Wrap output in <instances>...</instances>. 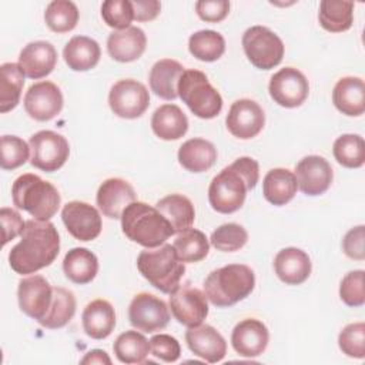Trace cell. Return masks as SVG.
<instances>
[{
  "label": "cell",
  "instance_id": "1",
  "mask_svg": "<svg viewBox=\"0 0 365 365\" xmlns=\"http://www.w3.org/2000/svg\"><path fill=\"white\" fill-rule=\"evenodd\" d=\"M20 237V242L9 254L10 267L17 274H33L57 258L60 237L53 222L29 220Z\"/></svg>",
  "mask_w": 365,
  "mask_h": 365
},
{
  "label": "cell",
  "instance_id": "2",
  "mask_svg": "<svg viewBox=\"0 0 365 365\" xmlns=\"http://www.w3.org/2000/svg\"><path fill=\"white\" fill-rule=\"evenodd\" d=\"M258 180V163L251 157L237 158L212 178L208 187L210 205L221 214L235 212L242 207L247 191L252 190Z\"/></svg>",
  "mask_w": 365,
  "mask_h": 365
},
{
  "label": "cell",
  "instance_id": "3",
  "mask_svg": "<svg viewBox=\"0 0 365 365\" xmlns=\"http://www.w3.org/2000/svg\"><path fill=\"white\" fill-rule=\"evenodd\" d=\"M121 230L128 240L145 248H157L174 234L171 224L155 207L140 201L123 211Z\"/></svg>",
  "mask_w": 365,
  "mask_h": 365
},
{
  "label": "cell",
  "instance_id": "4",
  "mask_svg": "<svg viewBox=\"0 0 365 365\" xmlns=\"http://www.w3.org/2000/svg\"><path fill=\"white\" fill-rule=\"evenodd\" d=\"M255 285L254 271L244 264H230L208 274L204 281L207 299L218 307H231L247 298Z\"/></svg>",
  "mask_w": 365,
  "mask_h": 365
},
{
  "label": "cell",
  "instance_id": "5",
  "mask_svg": "<svg viewBox=\"0 0 365 365\" xmlns=\"http://www.w3.org/2000/svg\"><path fill=\"white\" fill-rule=\"evenodd\" d=\"M13 204L27 211L34 220L48 221L60 207L57 188L36 174H23L11 187Z\"/></svg>",
  "mask_w": 365,
  "mask_h": 365
},
{
  "label": "cell",
  "instance_id": "6",
  "mask_svg": "<svg viewBox=\"0 0 365 365\" xmlns=\"http://www.w3.org/2000/svg\"><path fill=\"white\" fill-rule=\"evenodd\" d=\"M137 268L153 287L164 294H173L180 287L185 272L184 262L178 259L174 247L170 244L141 251L137 258Z\"/></svg>",
  "mask_w": 365,
  "mask_h": 365
},
{
  "label": "cell",
  "instance_id": "7",
  "mask_svg": "<svg viewBox=\"0 0 365 365\" xmlns=\"http://www.w3.org/2000/svg\"><path fill=\"white\" fill-rule=\"evenodd\" d=\"M178 97L191 113L200 118L210 120L220 114L222 98L210 84L207 76L200 70H184L178 81Z\"/></svg>",
  "mask_w": 365,
  "mask_h": 365
},
{
  "label": "cell",
  "instance_id": "8",
  "mask_svg": "<svg viewBox=\"0 0 365 365\" xmlns=\"http://www.w3.org/2000/svg\"><path fill=\"white\" fill-rule=\"evenodd\" d=\"M242 48L251 64L261 70L277 67L284 57L282 40L264 26H252L245 30Z\"/></svg>",
  "mask_w": 365,
  "mask_h": 365
},
{
  "label": "cell",
  "instance_id": "9",
  "mask_svg": "<svg viewBox=\"0 0 365 365\" xmlns=\"http://www.w3.org/2000/svg\"><path fill=\"white\" fill-rule=\"evenodd\" d=\"M29 145L31 150V165L46 173L61 168L70 154L68 141L61 134L50 130H41L33 134Z\"/></svg>",
  "mask_w": 365,
  "mask_h": 365
},
{
  "label": "cell",
  "instance_id": "10",
  "mask_svg": "<svg viewBox=\"0 0 365 365\" xmlns=\"http://www.w3.org/2000/svg\"><path fill=\"white\" fill-rule=\"evenodd\" d=\"M108 104L113 113L121 118L140 117L150 104V94L144 84L125 78L113 84L108 94Z\"/></svg>",
  "mask_w": 365,
  "mask_h": 365
},
{
  "label": "cell",
  "instance_id": "11",
  "mask_svg": "<svg viewBox=\"0 0 365 365\" xmlns=\"http://www.w3.org/2000/svg\"><path fill=\"white\" fill-rule=\"evenodd\" d=\"M128 319L138 331L153 334L167 327L170 321V311L167 304L158 297L141 292L130 302Z\"/></svg>",
  "mask_w": 365,
  "mask_h": 365
},
{
  "label": "cell",
  "instance_id": "12",
  "mask_svg": "<svg viewBox=\"0 0 365 365\" xmlns=\"http://www.w3.org/2000/svg\"><path fill=\"white\" fill-rule=\"evenodd\" d=\"M271 98L285 107H299L308 97L309 84L307 77L294 67H285L277 71L268 84Z\"/></svg>",
  "mask_w": 365,
  "mask_h": 365
},
{
  "label": "cell",
  "instance_id": "13",
  "mask_svg": "<svg viewBox=\"0 0 365 365\" xmlns=\"http://www.w3.org/2000/svg\"><path fill=\"white\" fill-rule=\"evenodd\" d=\"M170 295L171 312L180 324L188 328L202 324L208 315V301L205 292L185 284L180 285Z\"/></svg>",
  "mask_w": 365,
  "mask_h": 365
},
{
  "label": "cell",
  "instance_id": "14",
  "mask_svg": "<svg viewBox=\"0 0 365 365\" xmlns=\"http://www.w3.org/2000/svg\"><path fill=\"white\" fill-rule=\"evenodd\" d=\"M61 220L67 231L78 241L96 240L103 228L97 208L83 201H70L61 210Z\"/></svg>",
  "mask_w": 365,
  "mask_h": 365
},
{
  "label": "cell",
  "instance_id": "15",
  "mask_svg": "<svg viewBox=\"0 0 365 365\" xmlns=\"http://www.w3.org/2000/svg\"><path fill=\"white\" fill-rule=\"evenodd\" d=\"M225 124L228 131L241 140H250L259 134L265 124V114L258 103L241 98L231 104Z\"/></svg>",
  "mask_w": 365,
  "mask_h": 365
},
{
  "label": "cell",
  "instance_id": "16",
  "mask_svg": "<svg viewBox=\"0 0 365 365\" xmlns=\"http://www.w3.org/2000/svg\"><path fill=\"white\" fill-rule=\"evenodd\" d=\"M63 108V94L51 81L34 83L24 96V110L37 121L54 118Z\"/></svg>",
  "mask_w": 365,
  "mask_h": 365
},
{
  "label": "cell",
  "instance_id": "17",
  "mask_svg": "<svg viewBox=\"0 0 365 365\" xmlns=\"http://www.w3.org/2000/svg\"><path fill=\"white\" fill-rule=\"evenodd\" d=\"M17 298L20 309L38 322L50 308L53 287L44 277L31 275L19 282Z\"/></svg>",
  "mask_w": 365,
  "mask_h": 365
},
{
  "label": "cell",
  "instance_id": "18",
  "mask_svg": "<svg viewBox=\"0 0 365 365\" xmlns=\"http://www.w3.org/2000/svg\"><path fill=\"white\" fill-rule=\"evenodd\" d=\"M299 190L307 195L324 194L334 178L331 164L321 155H307L295 167Z\"/></svg>",
  "mask_w": 365,
  "mask_h": 365
},
{
  "label": "cell",
  "instance_id": "19",
  "mask_svg": "<svg viewBox=\"0 0 365 365\" xmlns=\"http://www.w3.org/2000/svg\"><path fill=\"white\" fill-rule=\"evenodd\" d=\"M269 334L265 324L255 318H247L238 322L231 334L234 351L245 358L261 355L268 345Z\"/></svg>",
  "mask_w": 365,
  "mask_h": 365
},
{
  "label": "cell",
  "instance_id": "20",
  "mask_svg": "<svg viewBox=\"0 0 365 365\" xmlns=\"http://www.w3.org/2000/svg\"><path fill=\"white\" fill-rule=\"evenodd\" d=\"M185 342L190 351L210 364H217L227 354L224 336L211 325H197L185 332Z\"/></svg>",
  "mask_w": 365,
  "mask_h": 365
},
{
  "label": "cell",
  "instance_id": "21",
  "mask_svg": "<svg viewBox=\"0 0 365 365\" xmlns=\"http://www.w3.org/2000/svg\"><path fill=\"white\" fill-rule=\"evenodd\" d=\"M57 63V51L48 41H31L23 47L19 56V67L29 78L37 80L48 76Z\"/></svg>",
  "mask_w": 365,
  "mask_h": 365
},
{
  "label": "cell",
  "instance_id": "22",
  "mask_svg": "<svg viewBox=\"0 0 365 365\" xmlns=\"http://www.w3.org/2000/svg\"><path fill=\"white\" fill-rule=\"evenodd\" d=\"M137 198L134 188L121 178L106 180L97 191V205L108 218H121L123 211Z\"/></svg>",
  "mask_w": 365,
  "mask_h": 365
},
{
  "label": "cell",
  "instance_id": "23",
  "mask_svg": "<svg viewBox=\"0 0 365 365\" xmlns=\"http://www.w3.org/2000/svg\"><path fill=\"white\" fill-rule=\"evenodd\" d=\"M274 268L282 282L288 285H299L307 281L311 274V259L305 251L288 247L275 255Z\"/></svg>",
  "mask_w": 365,
  "mask_h": 365
},
{
  "label": "cell",
  "instance_id": "24",
  "mask_svg": "<svg viewBox=\"0 0 365 365\" xmlns=\"http://www.w3.org/2000/svg\"><path fill=\"white\" fill-rule=\"evenodd\" d=\"M147 38L141 29L128 27L113 31L107 38L108 54L120 63H130L140 58L145 50Z\"/></svg>",
  "mask_w": 365,
  "mask_h": 365
},
{
  "label": "cell",
  "instance_id": "25",
  "mask_svg": "<svg viewBox=\"0 0 365 365\" xmlns=\"http://www.w3.org/2000/svg\"><path fill=\"white\" fill-rule=\"evenodd\" d=\"M335 107L345 115L358 117L365 111V84L359 77L338 80L332 91Z\"/></svg>",
  "mask_w": 365,
  "mask_h": 365
},
{
  "label": "cell",
  "instance_id": "26",
  "mask_svg": "<svg viewBox=\"0 0 365 365\" xmlns=\"http://www.w3.org/2000/svg\"><path fill=\"white\" fill-rule=\"evenodd\" d=\"M184 73V67L171 58L158 60L150 71V87L155 96L164 100H175L178 97V81Z\"/></svg>",
  "mask_w": 365,
  "mask_h": 365
},
{
  "label": "cell",
  "instance_id": "27",
  "mask_svg": "<svg viewBox=\"0 0 365 365\" xmlns=\"http://www.w3.org/2000/svg\"><path fill=\"white\" fill-rule=\"evenodd\" d=\"M84 332L94 339L107 338L115 327V312L113 305L106 299H94L83 311Z\"/></svg>",
  "mask_w": 365,
  "mask_h": 365
},
{
  "label": "cell",
  "instance_id": "28",
  "mask_svg": "<svg viewBox=\"0 0 365 365\" xmlns=\"http://www.w3.org/2000/svg\"><path fill=\"white\" fill-rule=\"evenodd\" d=\"M100 56L101 50L98 43L87 36H74L63 50L66 64L74 71H87L94 68Z\"/></svg>",
  "mask_w": 365,
  "mask_h": 365
},
{
  "label": "cell",
  "instance_id": "29",
  "mask_svg": "<svg viewBox=\"0 0 365 365\" xmlns=\"http://www.w3.org/2000/svg\"><path fill=\"white\" fill-rule=\"evenodd\" d=\"M151 128L161 140H178L187 133L188 120L178 106L164 104L154 111L151 117Z\"/></svg>",
  "mask_w": 365,
  "mask_h": 365
},
{
  "label": "cell",
  "instance_id": "30",
  "mask_svg": "<svg viewBox=\"0 0 365 365\" xmlns=\"http://www.w3.org/2000/svg\"><path fill=\"white\" fill-rule=\"evenodd\" d=\"M297 190V177L287 168L269 170L262 181V194L272 205H285L294 198Z\"/></svg>",
  "mask_w": 365,
  "mask_h": 365
},
{
  "label": "cell",
  "instance_id": "31",
  "mask_svg": "<svg viewBox=\"0 0 365 365\" xmlns=\"http://www.w3.org/2000/svg\"><path fill=\"white\" fill-rule=\"evenodd\" d=\"M217 160V148L204 138L187 140L178 150L180 164L191 173H204L210 170Z\"/></svg>",
  "mask_w": 365,
  "mask_h": 365
},
{
  "label": "cell",
  "instance_id": "32",
  "mask_svg": "<svg viewBox=\"0 0 365 365\" xmlns=\"http://www.w3.org/2000/svg\"><path fill=\"white\" fill-rule=\"evenodd\" d=\"M63 271L74 284H88L98 271L97 257L87 248L77 247L70 250L63 259Z\"/></svg>",
  "mask_w": 365,
  "mask_h": 365
},
{
  "label": "cell",
  "instance_id": "33",
  "mask_svg": "<svg viewBox=\"0 0 365 365\" xmlns=\"http://www.w3.org/2000/svg\"><path fill=\"white\" fill-rule=\"evenodd\" d=\"M155 208L171 224L174 234L190 228L195 218L192 202L181 194H170L161 198L155 204Z\"/></svg>",
  "mask_w": 365,
  "mask_h": 365
},
{
  "label": "cell",
  "instance_id": "34",
  "mask_svg": "<svg viewBox=\"0 0 365 365\" xmlns=\"http://www.w3.org/2000/svg\"><path fill=\"white\" fill-rule=\"evenodd\" d=\"M76 312V297L71 291L53 287V299L47 314L38 321V324L48 329H57L70 322Z\"/></svg>",
  "mask_w": 365,
  "mask_h": 365
},
{
  "label": "cell",
  "instance_id": "35",
  "mask_svg": "<svg viewBox=\"0 0 365 365\" xmlns=\"http://www.w3.org/2000/svg\"><path fill=\"white\" fill-rule=\"evenodd\" d=\"M319 24L324 30L331 33H342L351 29L354 21V3L322 0L318 13Z\"/></svg>",
  "mask_w": 365,
  "mask_h": 365
},
{
  "label": "cell",
  "instance_id": "36",
  "mask_svg": "<svg viewBox=\"0 0 365 365\" xmlns=\"http://www.w3.org/2000/svg\"><path fill=\"white\" fill-rule=\"evenodd\" d=\"M0 73V111L7 113L13 110L20 101L21 90L24 86V74L16 63L1 64Z\"/></svg>",
  "mask_w": 365,
  "mask_h": 365
},
{
  "label": "cell",
  "instance_id": "37",
  "mask_svg": "<svg viewBox=\"0 0 365 365\" xmlns=\"http://www.w3.org/2000/svg\"><path fill=\"white\" fill-rule=\"evenodd\" d=\"M113 351L123 364H143L150 352V341L137 331H125L117 336Z\"/></svg>",
  "mask_w": 365,
  "mask_h": 365
},
{
  "label": "cell",
  "instance_id": "38",
  "mask_svg": "<svg viewBox=\"0 0 365 365\" xmlns=\"http://www.w3.org/2000/svg\"><path fill=\"white\" fill-rule=\"evenodd\" d=\"M173 247L178 259L182 262H198L204 259L210 251V244L205 234L191 227L178 232Z\"/></svg>",
  "mask_w": 365,
  "mask_h": 365
},
{
  "label": "cell",
  "instance_id": "39",
  "mask_svg": "<svg viewBox=\"0 0 365 365\" xmlns=\"http://www.w3.org/2000/svg\"><path fill=\"white\" fill-rule=\"evenodd\" d=\"M188 50L201 61H215L225 51V40L214 30H200L190 36Z\"/></svg>",
  "mask_w": 365,
  "mask_h": 365
},
{
  "label": "cell",
  "instance_id": "40",
  "mask_svg": "<svg viewBox=\"0 0 365 365\" xmlns=\"http://www.w3.org/2000/svg\"><path fill=\"white\" fill-rule=\"evenodd\" d=\"M47 27L54 33H67L77 26L78 9L70 0H54L44 11Z\"/></svg>",
  "mask_w": 365,
  "mask_h": 365
},
{
  "label": "cell",
  "instance_id": "41",
  "mask_svg": "<svg viewBox=\"0 0 365 365\" xmlns=\"http://www.w3.org/2000/svg\"><path fill=\"white\" fill-rule=\"evenodd\" d=\"M335 160L346 168H359L365 163V143L358 134H342L332 147Z\"/></svg>",
  "mask_w": 365,
  "mask_h": 365
},
{
  "label": "cell",
  "instance_id": "42",
  "mask_svg": "<svg viewBox=\"0 0 365 365\" xmlns=\"http://www.w3.org/2000/svg\"><path fill=\"white\" fill-rule=\"evenodd\" d=\"M212 247L222 252H232L242 248L248 241L247 230L235 222L220 225L210 238Z\"/></svg>",
  "mask_w": 365,
  "mask_h": 365
},
{
  "label": "cell",
  "instance_id": "43",
  "mask_svg": "<svg viewBox=\"0 0 365 365\" xmlns=\"http://www.w3.org/2000/svg\"><path fill=\"white\" fill-rule=\"evenodd\" d=\"M30 145L16 135L1 137V168L14 170L23 165L29 160Z\"/></svg>",
  "mask_w": 365,
  "mask_h": 365
},
{
  "label": "cell",
  "instance_id": "44",
  "mask_svg": "<svg viewBox=\"0 0 365 365\" xmlns=\"http://www.w3.org/2000/svg\"><path fill=\"white\" fill-rule=\"evenodd\" d=\"M338 345L345 355L362 359L365 356V324L355 322L346 325L339 332Z\"/></svg>",
  "mask_w": 365,
  "mask_h": 365
},
{
  "label": "cell",
  "instance_id": "45",
  "mask_svg": "<svg viewBox=\"0 0 365 365\" xmlns=\"http://www.w3.org/2000/svg\"><path fill=\"white\" fill-rule=\"evenodd\" d=\"M101 16L107 26L124 30L130 27V23L134 20L131 1L128 0H106L101 4Z\"/></svg>",
  "mask_w": 365,
  "mask_h": 365
},
{
  "label": "cell",
  "instance_id": "46",
  "mask_svg": "<svg viewBox=\"0 0 365 365\" xmlns=\"http://www.w3.org/2000/svg\"><path fill=\"white\" fill-rule=\"evenodd\" d=\"M364 269L348 272L339 285V297L348 307H361L365 302Z\"/></svg>",
  "mask_w": 365,
  "mask_h": 365
},
{
  "label": "cell",
  "instance_id": "47",
  "mask_svg": "<svg viewBox=\"0 0 365 365\" xmlns=\"http://www.w3.org/2000/svg\"><path fill=\"white\" fill-rule=\"evenodd\" d=\"M150 352L164 362H175L180 358L181 346L174 336L158 334L150 339Z\"/></svg>",
  "mask_w": 365,
  "mask_h": 365
},
{
  "label": "cell",
  "instance_id": "48",
  "mask_svg": "<svg viewBox=\"0 0 365 365\" xmlns=\"http://www.w3.org/2000/svg\"><path fill=\"white\" fill-rule=\"evenodd\" d=\"M198 17L208 23L222 21L230 11V1L227 0H200L195 3Z\"/></svg>",
  "mask_w": 365,
  "mask_h": 365
},
{
  "label": "cell",
  "instance_id": "49",
  "mask_svg": "<svg viewBox=\"0 0 365 365\" xmlns=\"http://www.w3.org/2000/svg\"><path fill=\"white\" fill-rule=\"evenodd\" d=\"M364 241H365V227L358 225L355 228H351L342 241V248L346 257L352 259L362 261L365 259V248H364Z\"/></svg>",
  "mask_w": 365,
  "mask_h": 365
},
{
  "label": "cell",
  "instance_id": "50",
  "mask_svg": "<svg viewBox=\"0 0 365 365\" xmlns=\"http://www.w3.org/2000/svg\"><path fill=\"white\" fill-rule=\"evenodd\" d=\"M0 221L3 227V245L20 235L26 225V221L13 208H1Z\"/></svg>",
  "mask_w": 365,
  "mask_h": 365
},
{
  "label": "cell",
  "instance_id": "51",
  "mask_svg": "<svg viewBox=\"0 0 365 365\" xmlns=\"http://www.w3.org/2000/svg\"><path fill=\"white\" fill-rule=\"evenodd\" d=\"M131 7L134 20L137 21L154 20L161 10V4L157 0H133Z\"/></svg>",
  "mask_w": 365,
  "mask_h": 365
},
{
  "label": "cell",
  "instance_id": "52",
  "mask_svg": "<svg viewBox=\"0 0 365 365\" xmlns=\"http://www.w3.org/2000/svg\"><path fill=\"white\" fill-rule=\"evenodd\" d=\"M81 364H111V359L108 358L107 352L103 349H91L86 354V356L80 361Z\"/></svg>",
  "mask_w": 365,
  "mask_h": 365
}]
</instances>
